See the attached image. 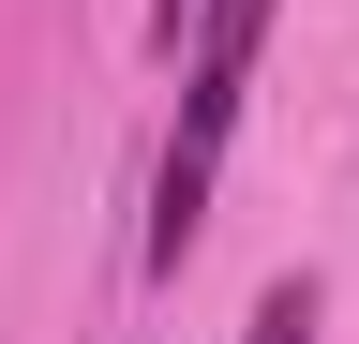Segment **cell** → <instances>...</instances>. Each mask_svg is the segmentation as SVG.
<instances>
[{
    "instance_id": "6da1fadb",
    "label": "cell",
    "mask_w": 359,
    "mask_h": 344,
    "mask_svg": "<svg viewBox=\"0 0 359 344\" xmlns=\"http://www.w3.org/2000/svg\"><path fill=\"white\" fill-rule=\"evenodd\" d=\"M285 0H195V46H180V135L150 165V270H180L210 225V180H224V135H240V90H255V46Z\"/></svg>"
},
{
    "instance_id": "7a4b0ae2",
    "label": "cell",
    "mask_w": 359,
    "mask_h": 344,
    "mask_svg": "<svg viewBox=\"0 0 359 344\" xmlns=\"http://www.w3.org/2000/svg\"><path fill=\"white\" fill-rule=\"evenodd\" d=\"M255 344H314V284H269L255 299Z\"/></svg>"
},
{
    "instance_id": "3957f363",
    "label": "cell",
    "mask_w": 359,
    "mask_h": 344,
    "mask_svg": "<svg viewBox=\"0 0 359 344\" xmlns=\"http://www.w3.org/2000/svg\"><path fill=\"white\" fill-rule=\"evenodd\" d=\"M150 30H165V46H180V30H195V0H150Z\"/></svg>"
}]
</instances>
